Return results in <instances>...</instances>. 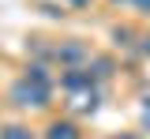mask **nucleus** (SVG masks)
Wrapping results in <instances>:
<instances>
[{
	"label": "nucleus",
	"instance_id": "obj_5",
	"mask_svg": "<svg viewBox=\"0 0 150 139\" xmlns=\"http://www.w3.org/2000/svg\"><path fill=\"white\" fill-rule=\"evenodd\" d=\"M79 113H94L98 109V90H86V94H75V101H71Z\"/></svg>",
	"mask_w": 150,
	"mask_h": 139
},
{
	"label": "nucleus",
	"instance_id": "obj_1",
	"mask_svg": "<svg viewBox=\"0 0 150 139\" xmlns=\"http://www.w3.org/2000/svg\"><path fill=\"white\" fill-rule=\"evenodd\" d=\"M49 90H53V87H41V83L23 75V79L11 87V101L23 105V109H45V105H49Z\"/></svg>",
	"mask_w": 150,
	"mask_h": 139
},
{
	"label": "nucleus",
	"instance_id": "obj_10",
	"mask_svg": "<svg viewBox=\"0 0 150 139\" xmlns=\"http://www.w3.org/2000/svg\"><path fill=\"white\" fill-rule=\"evenodd\" d=\"M112 139H143V135H135V132H120V135H112Z\"/></svg>",
	"mask_w": 150,
	"mask_h": 139
},
{
	"label": "nucleus",
	"instance_id": "obj_7",
	"mask_svg": "<svg viewBox=\"0 0 150 139\" xmlns=\"http://www.w3.org/2000/svg\"><path fill=\"white\" fill-rule=\"evenodd\" d=\"M26 79L41 83V87H53V79H49V68H45V64H30V68H26Z\"/></svg>",
	"mask_w": 150,
	"mask_h": 139
},
{
	"label": "nucleus",
	"instance_id": "obj_11",
	"mask_svg": "<svg viewBox=\"0 0 150 139\" xmlns=\"http://www.w3.org/2000/svg\"><path fill=\"white\" fill-rule=\"evenodd\" d=\"M68 4H71V8H86L90 0H68Z\"/></svg>",
	"mask_w": 150,
	"mask_h": 139
},
{
	"label": "nucleus",
	"instance_id": "obj_4",
	"mask_svg": "<svg viewBox=\"0 0 150 139\" xmlns=\"http://www.w3.org/2000/svg\"><path fill=\"white\" fill-rule=\"evenodd\" d=\"M45 139H79V128L71 120H53L49 132H45Z\"/></svg>",
	"mask_w": 150,
	"mask_h": 139
},
{
	"label": "nucleus",
	"instance_id": "obj_12",
	"mask_svg": "<svg viewBox=\"0 0 150 139\" xmlns=\"http://www.w3.org/2000/svg\"><path fill=\"white\" fill-rule=\"evenodd\" d=\"M143 53H146V57H150V34H146V38H143Z\"/></svg>",
	"mask_w": 150,
	"mask_h": 139
},
{
	"label": "nucleus",
	"instance_id": "obj_2",
	"mask_svg": "<svg viewBox=\"0 0 150 139\" xmlns=\"http://www.w3.org/2000/svg\"><path fill=\"white\" fill-rule=\"evenodd\" d=\"M53 60L68 68H83V60H90V49L83 41H64V45H53Z\"/></svg>",
	"mask_w": 150,
	"mask_h": 139
},
{
	"label": "nucleus",
	"instance_id": "obj_9",
	"mask_svg": "<svg viewBox=\"0 0 150 139\" xmlns=\"http://www.w3.org/2000/svg\"><path fill=\"white\" fill-rule=\"evenodd\" d=\"M131 4H135L139 11H146V15H150V0H131Z\"/></svg>",
	"mask_w": 150,
	"mask_h": 139
},
{
	"label": "nucleus",
	"instance_id": "obj_13",
	"mask_svg": "<svg viewBox=\"0 0 150 139\" xmlns=\"http://www.w3.org/2000/svg\"><path fill=\"white\" fill-rule=\"evenodd\" d=\"M143 105H146V120H150V94H146V101H143Z\"/></svg>",
	"mask_w": 150,
	"mask_h": 139
},
{
	"label": "nucleus",
	"instance_id": "obj_6",
	"mask_svg": "<svg viewBox=\"0 0 150 139\" xmlns=\"http://www.w3.org/2000/svg\"><path fill=\"white\" fill-rule=\"evenodd\" d=\"M0 139H34V132L26 124H4L0 128Z\"/></svg>",
	"mask_w": 150,
	"mask_h": 139
},
{
	"label": "nucleus",
	"instance_id": "obj_3",
	"mask_svg": "<svg viewBox=\"0 0 150 139\" xmlns=\"http://www.w3.org/2000/svg\"><path fill=\"white\" fill-rule=\"evenodd\" d=\"M94 75H90V68H68L64 75H60V87L68 90V94H83V90H94Z\"/></svg>",
	"mask_w": 150,
	"mask_h": 139
},
{
	"label": "nucleus",
	"instance_id": "obj_8",
	"mask_svg": "<svg viewBox=\"0 0 150 139\" xmlns=\"http://www.w3.org/2000/svg\"><path fill=\"white\" fill-rule=\"evenodd\" d=\"M112 38H116V45H131V30H128V26H120V30H112Z\"/></svg>",
	"mask_w": 150,
	"mask_h": 139
}]
</instances>
